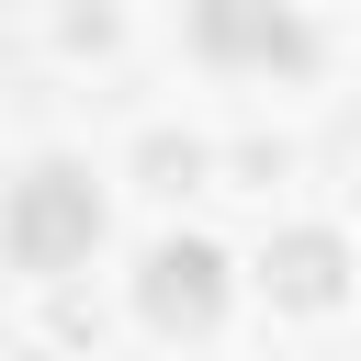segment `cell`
<instances>
[{
	"label": "cell",
	"instance_id": "6da1fadb",
	"mask_svg": "<svg viewBox=\"0 0 361 361\" xmlns=\"http://www.w3.org/2000/svg\"><path fill=\"white\" fill-rule=\"evenodd\" d=\"M203 68L226 79H316V11L305 0H180Z\"/></svg>",
	"mask_w": 361,
	"mask_h": 361
},
{
	"label": "cell",
	"instance_id": "7a4b0ae2",
	"mask_svg": "<svg viewBox=\"0 0 361 361\" xmlns=\"http://www.w3.org/2000/svg\"><path fill=\"white\" fill-rule=\"evenodd\" d=\"M90 248H102V192H90V169L34 158L23 192H11V259H23V271H79Z\"/></svg>",
	"mask_w": 361,
	"mask_h": 361
},
{
	"label": "cell",
	"instance_id": "3957f363",
	"mask_svg": "<svg viewBox=\"0 0 361 361\" xmlns=\"http://www.w3.org/2000/svg\"><path fill=\"white\" fill-rule=\"evenodd\" d=\"M226 293H237V271H226V248H214V237H158V248L135 259V305H147V327L203 338V327L226 316Z\"/></svg>",
	"mask_w": 361,
	"mask_h": 361
},
{
	"label": "cell",
	"instance_id": "277c9868",
	"mask_svg": "<svg viewBox=\"0 0 361 361\" xmlns=\"http://www.w3.org/2000/svg\"><path fill=\"white\" fill-rule=\"evenodd\" d=\"M259 293L293 305V316H327V305L350 293V237H338V226H282V237L259 248Z\"/></svg>",
	"mask_w": 361,
	"mask_h": 361
},
{
	"label": "cell",
	"instance_id": "5b68a950",
	"mask_svg": "<svg viewBox=\"0 0 361 361\" xmlns=\"http://www.w3.org/2000/svg\"><path fill=\"white\" fill-rule=\"evenodd\" d=\"M135 169H147V180H158V192H192V180H203V169H214V158H203V147H192V135H147V147H135Z\"/></svg>",
	"mask_w": 361,
	"mask_h": 361
}]
</instances>
